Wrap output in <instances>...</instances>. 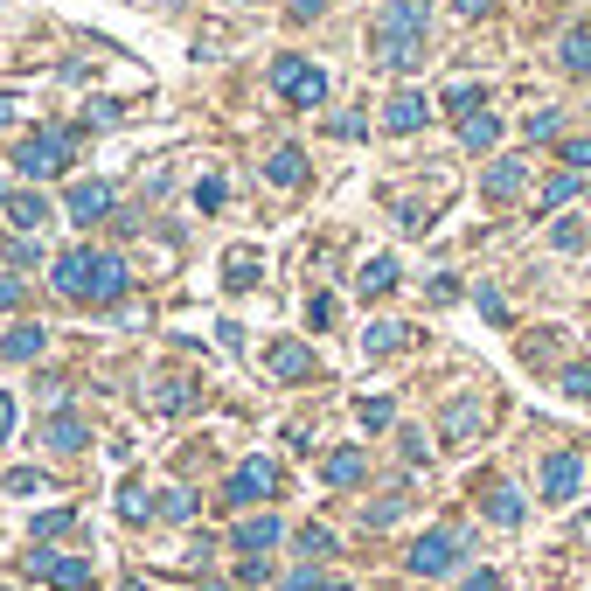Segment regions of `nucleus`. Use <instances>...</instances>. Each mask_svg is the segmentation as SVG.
<instances>
[{
	"mask_svg": "<svg viewBox=\"0 0 591 591\" xmlns=\"http://www.w3.org/2000/svg\"><path fill=\"white\" fill-rule=\"evenodd\" d=\"M49 279H56V293L70 299V306H119V299H126V286H133L126 258H119V251H91V244L63 251Z\"/></svg>",
	"mask_w": 591,
	"mask_h": 591,
	"instance_id": "f257e3e1",
	"label": "nucleus"
},
{
	"mask_svg": "<svg viewBox=\"0 0 591 591\" xmlns=\"http://www.w3.org/2000/svg\"><path fill=\"white\" fill-rule=\"evenodd\" d=\"M425 56V0H397L376 21V63L383 70H418Z\"/></svg>",
	"mask_w": 591,
	"mask_h": 591,
	"instance_id": "f03ea898",
	"label": "nucleus"
},
{
	"mask_svg": "<svg viewBox=\"0 0 591 591\" xmlns=\"http://www.w3.org/2000/svg\"><path fill=\"white\" fill-rule=\"evenodd\" d=\"M70 153H77V140H70V133L42 126V133H28V140L14 147V167H21L28 181H56V174L70 167Z\"/></svg>",
	"mask_w": 591,
	"mask_h": 591,
	"instance_id": "7ed1b4c3",
	"label": "nucleus"
},
{
	"mask_svg": "<svg viewBox=\"0 0 591 591\" xmlns=\"http://www.w3.org/2000/svg\"><path fill=\"white\" fill-rule=\"evenodd\" d=\"M272 91H279L286 105L306 112V105H320V98H327V70H320V63H306V56H279V63H272Z\"/></svg>",
	"mask_w": 591,
	"mask_h": 591,
	"instance_id": "20e7f679",
	"label": "nucleus"
},
{
	"mask_svg": "<svg viewBox=\"0 0 591 591\" xmlns=\"http://www.w3.org/2000/svg\"><path fill=\"white\" fill-rule=\"evenodd\" d=\"M452 557H459V529H425V536L411 543V571H418V578H445Z\"/></svg>",
	"mask_w": 591,
	"mask_h": 591,
	"instance_id": "39448f33",
	"label": "nucleus"
},
{
	"mask_svg": "<svg viewBox=\"0 0 591 591\" xmlns=\"http://www.w3.org/2000/svg\"><path fill=\"white\" fill-rule=\"evenodd\" d=\"M265 494H279V466L272 459H244L237 473H230V487H223V501H265Z\"/></svg>",
	"mask_w": 591,
	"mask_h": 591,
	"instance_id": "423d86ee",
	"label": "nucleus"
},
{
	"mask_svg": "<svg viewBox=\"0 0 591 591\" xmlns=\"http://www.w3.org/2000/svg\"><path fill=\"white\" fill-rule=\"evenodd\" d=\"M543 494H550V501H578V494H585V459H578V452H550Z\"/></svg>",
	"mask_w": 591,
	"mask_h": 591,
	"instance_id": "0eeeda50",
	"label": "nucleus"
},
{
	"mask_svg": "<svg viewBox=\"0 0 591 591\" xmlns=\"http://www.w3.org/2000/svg\"><path fill=\"white\" fill-rule=\"evenodd\" d=\"M63 209H70V223H84V230H91L98 216H112V181H77Z\"/></svg>",
	"mask_w": 591,
	"mask_h": 591,
	"instance_id": "6e6552de",
	"label": "nucleus"
},
{
	"mask_svg": "<svg viewBox=\"0 0 591 591\" xmlns=\"http://www.w3.org/2000/svg\"><path fill=\"white\" fill-rule=\"evenodd\" d=\"M480 188H487V202H515V195L529 188V167H522V160L508 153V160H494V167L480 174Z\"/></svg>",
	"mask_w": 591,
	"mask_h": 591,
	"instance_id": "1a4fd4ad",
	"label": "nucleus"
},
{
	"mask_svg": "<svg viewBox=\"0 0 591 591\" xmlns=\"http://www.w3.org/2000/svg\"><path fill=\"white\" fill-rule=\"evenodd\" d=\"M0 209H7L14 230H42L49 223V195L42 188H14V195H0Z\"/></svg>",
	"mask_w": 591,
	"mask_h": 591,
	"instance_id": "9d476101",
	"label": "nucleus"
},
{
	"mask_svg": "<svg viewBox=\"0 0 591 591\" xmlns=\"http://www.w3.org/2000/svg\"><path fill=\"white\" fill-rule=\"evenodd\" d=\"M425 119H432V105H425L418 91H390V105H383V126H390V133H418Z\"/></svg>",
	"mask_w": 591,
	"mask_h": 591,
	"instance_id": "9b49d317",
	"label": "nucleus"
},
{
	"mask_svg": "<svg viewBox=\"0 0 591 591\" xmlns=\"http://www.w3.org/2000/svg\"><path fill=\"white\" fill-rule=\"evenodd\" d=\"M42 348H49V327H42V320H14V327H7V341H0V355H7V362H35Z\"/></svg>",
	"mask_w": 591,
	"mask_h": 591,
	"instance_id": "f8f14e48",
	"label": "nucleus"
},
{
	"mask_svg": "<svg viewBox=\"0 0 591 591\" xmlns=\"http://www.w3.org/2000/svg\"><path fill=\"white\" fill-rule=\"evenodd\" d=\"M279 536H286L279 515H244V522H237V550H244V557H265Z\"/></svg>",
	"mask_w": 591,
	"mask_h": 591,
	"instance_id": "ddd939ff",
	"label": "nucleus"
},
{
	"mask_svg": "<svg viewBox=\"0 0 591 591\" xmlns=\"http://www.w3.org/2000/svg\"><path fill=\"white\" fill-rule=\"evenodd\" d=\"M327 487H362V473H369V452L362 445H341V452H327Z\"/></svg>",
	"mask_w": 591,
	"mask_h": 591,
	"instance_id": "4468645a",
	"label": "nucleus"
},
{
	"mask_svg": "<svg viewBox=\"0 0 591 591\" xmlns=\"http://www.w3.org/2000/svg\"><path fill=\"white\" fill-rule=\"evenodd\" d=\"M42 439L56 445V452H84V445H91V425H84V418H77V411H56V418H49V432H42Z\"/></svg>",
	"mask_w": 591,
	"mask_h": 591,
	"instance_id": "2eb2a0df",
	"label": "nucleus"
},
{
	"mask_svg": "<svg viewBox=\"0 0 591 591\" xmlns=\"http://www.w3.org/2000/svg\"><path fill=\"white\" fill-rule=\"evenodd\" d=\"M578 195H585V181H578V167H564L557 181H543V195H536V209H543V216H557V209H571Z\"/></svg>",
	"mask_w": 591,
	"mask_h": 591,
	"instance_id": "dca6fc26",
	"label": "nucleus"
},
{
	"mask_svg": "<svg viewBox=\"0 0 591 591\" xmlns=\"http://www.w3.org/2000/svg\"><path fill=\"white\" fill-rule=\"evenodd\" d=\"M480 508H487V522H494V529H515V522H522V494H515L508 480H494Z\"/></svg>",
	"mask_w": 591,
	"mask_h": 591,
	"instance_id": "f3484780",
	"label": "nucleus"
},
{
	"mask_svg": "<svg viewBox=\"0 0 591 591\" xmlns=\"http://www.w3.org/2000/svg\"><path fill=\"white\" fill-rule=\"evenodd\" d=\"M439 432H445L452 445L473 439V432H480V404H473V397H452V404H445V418H439Z\"/></svg>",
	"mask_w": 591,
	"mask_h": 591,
	"instance_id": "a211bd4d",
	"label": "nucleus"
},
{
	"mask_svg": "<svg viewBox=\"0 0 591 591\" xmlns=\"http://www.w3.org/2000/svg\"><path fill=\"white\" fill-rule=\"evenodd\" d=\"M494 140H501V119H494V112H473V119H459V147H466V153H487Z\"/></svg>",
	"mask_w": 591,
	"mask_h": 591,
	"instance_id": "6ab92c4d",
	"label": "nucleus"
},
{
	"mask_svg": "<svg viewBox=\"0 0 591 591\" xmlns=\"http://www.w3.org/2000/svg\"><path fill=\"white\" fill-rule=\"evenodd\" d=\"M272 376H286V383H306V376H313V355H306L299 341H279V348H272Z\"/></svg>",
	"mask_w": 591,
	"mask_h": 591,
	"instance_id": "aec40b11",
	"label": "nucleus"
},
{
	"mask_svg": "<svg viewBox=\"0 0 591 591\" xmlns=\"http://www.w3.org/2000/svg\"><path fill=\"white\" fill-rule=\"evenodd\" d=\"M49 585L56 591H98V564H91V557H63Z\"/></svg>",
	"mask_w": 591,
	"mask_h": 591,
	"instance_id": "412c9836",
	"label": "nucleus"
},
{
	"mask_svg": "<svg viewBox=\"0 0 591 591\" xmlns=\"http://www.w3.org/2000/svg\"><path fill=\"white\" fill-rule=\"evenodd\" d=\"M195 404V383H181V376H167V383H153V411L160 418H181Z\"/></svg>",
	"mask_w": 591,
	"mask_h": 591,
	"instance_id": "4be33fe9",
	"label": "nucleus"
},
{
	"mask_svg": "<svg viewBox=\"0 0 591 591\" xmlns=\"http://www.w3.org/2000/svg\"><path fill=\"white\" fill-rule=\"evenodd\" d=\"M265 181H279V188H299V181H306V153H299V147H279L272 160H265Z\"/></svg>",
	"mask_w": 591,
	"mask_h": 591,
	"instance_id": "5701e85b",
	"label": "nucleus"
},
{
	"mask_svg": "<svg viewBox=\"0 0 591 591\" xmlns=\"http://www.w3.org/2000/svg\"><path fill=\"white\" fill-rule=\"evenodd\" d=\"M404 341H411V327H397V320H376V327L362 334V348H369V355H397Z\"/></svg>",
	"mask_w": 591,
	"mask_h": 591,
	"instance_id": "b1692460",
	"label": "nucleus"
},
{
	"mask_svg": "<svg viewBox=\"0 0 591 591\" xmlns=\"http://www.w3.org/2000/svg\"><path fill=\"white\" fill-rule=\"evenodd\" d=\"M557 56H564V70H571V77H591V28H571Z\"/></svg>",
	"mask_w": 591,
	"mask_h": 591,
	"instance_id": "393cba45",
	"label": "nucleus"
},
{
	"mask_svg": "<svg viewBox=\"0 0 591 591\" xmlns=\"http://www.w3.org/2000/svg\"><path fill=\"white\" fill-rule=\"evenodd\" d=\"M355 286H362V299L390 293V286H397V258H369V265H362V279H355Z\"/></svg>",
	"mask_w": 591,
	"mask_h": 591,
	"instance_id": "a878e982",
	"label": "nucleus"
},
{
	"mask_svg": "<svg viewBox=\"0 0 591 591\" xmlns=\"http://www.w3.org/2000/svg\"><path fill=\"white\" fill-rule=\"evenodd\" d=\"M445 112H452V119H473V112H487V91H480V84H452V91H445Z\"/></svg>",
	"mask_w": 591,
	"mask_h": 591,
	"instance_id": "bb28decb",
	"label": "nucleus"
},
{
	"mask_svg": "<svg viewBox=\"0 0 591 591\" xmlns=\"http://www.w3.org/2000/svg\"><path fill=\"white\" fill-rule=\"evenodd\" d=\"M223 286H230V293L258 286V251H230V265H223Z\"/></svg>",
	"mask_w": 591,
	"mask_h": 591,
	"instance_id": "cd10ccee",
	"label": "nucleus"
},
{
	"mask_svg": "<svg viewBox=\"0 0 591 591\" xmlns=\"http://www.w3.org/2000/svg\"><path fill=\"white\" fill-rule=\"evenodd\" d=\"M153 515H160V522H188V515H195V494H188V487H167V494L153 501Z\"/></svg>",
	"mask_w": 591,
	"mask_h": 591,
	"instance_id": "c85d7f7f",
	"label": "nucleus"
},
{
	"mask_svg": "<svg viewBox=\"0 0 591 591\" xmlns=\"http://www.w3.org/2000/svg\"><path fill=\"white\" fill-rule=\"evenodd\" d=\"M77 529V508H49V515H35V543H56V536H70Z\"/></svg>",
	"mask_w": 591,
	"mask_h": 591,
	"instance_id": "c756f323",
	"label": "nucleus"
},
{
	"mask_svg": "<svg viewBox=\"0 0 591 591\" xmlns=\"http://www.w3.org/2000/svg\"><path fill=\"white\" fill-rule=\"evenodd\" d=\"M355 418H362L369 432H390V425H397V411H390V397H362V404H355Z\"/></svg>",
	"mask_w": 591,
	"mask_h": 591,
	"instance_id": "7c9ffc66",
	"label": "nucleus"
},
{
	"mask_svg": "<svg viewBox=\"0 0 591 591\" xmlns=\"http://www.w3.org/2000/svg\"><path fill=\"white\" fill-rule=\"evenodd\" d=\"M550 244H557L564 258H578V251H585V223H578V216H564V223L550 230Z\"/></svg>",
	"mask_w": 591,
	"mask_h": 591,
	"instance_id": "2f4dec72",
	"label": "nucleus"
},
{
	"mask_svg": "<svg viewBox=\"0 0 591 591\" xmlns=\"http://www.w3.org/2000/svg\"><path fill=\"white\" fill-rule=\"evenodd\" d=\"M147 487H140V480H126V487H119V515H126V522H147Z\"/></svg>",
	"mask_w": 591,
	"mask_h": 591,
	"instance_id": "473e14b6",
	"label": "nucleus"
},
{
	"mask_svg": "<svg viewBox=\"0 0 591 591\" xmlns=\"http://www.w3.org/2000/svg\"><path fill=\"white\" fill-rule=\"evenodd\" d=\"M7 265H14V272L42 265V237H14V244H7Z\"/></svg>",
	"mask_w": 591,
	"mask_h": 591,
	"instance_id": "72a5a7b5",
	"label": "nucleus"
},
{
	"mask_svg": "<svg viewBox=\"0 0 591 591\" xmlns=\"http://www.w3.org/2000/svg\"><path fill=\"white\" fill-rule=\"evenodd\" d=\"M299 550H306V564L313 557H334V529H299Z\"/></svg>",
	"mask_w": 591,
	"mask_h": 591,
	"instance_id": "f704fd0d",
	"label": "nucleus"
},
{
	"mask_svg": "<svg viewBox=\"0 0 591 591\" xmlns=\"http://www.w3.org/2000/svg\"><path fill=\"white\" fill-rule=\"evenodd\" d=\"M223 195H230V188H223L216 174H209V181H195V209H209V216H216V209H223Z\"/></svg>",
	"mask_w": 591,
	"mask_h": 591,
	"instance_id": "c9c22d12",
	"label": "nucleus"
},
{
	"mask_svg": "<svg viewBox=\"0 0 591 591\" xmlns=\"http://www.w3.org/2000/svg\"><path fill=\"white\" fill-rule=\"evenodd\" d=\"M56 564H63V557H56L49 543H35V557H28V578H42V585H49V578H56Z\"/></svg>",
	"mask_w": 591,
	"mask_h": 591,
	"instance_id": "e433bc0d",
	"label": "nucleus"
},
{
	"mask_svg": "<svg viewBox=\"0 0 591 591\" xmlns=\"http://www.w3.org/2000/svg\"><path fill=\"white\" fill-rule=\"evenodd\" d=\"M564 397H591V362H571V369H564Z\"/></svg>",
	"mask_w": 591,
	"mask_h": 591,
	"instance_id": "4c0bfd02",
	"label": "nucleus"
},
{
	"mask_svg": "<svg viewBox=\"0 0 591 591\" xmlns=\"http://www.w3.org/2000/svg\"><path fill=\"white\" fill-rule=\"evenodd\" d=\"M397 515H404V494H383V501H376V508H369V522H376V529H390V522H397Z\"/></svg>",
	"mask_w": 591,
	"mask_h": 591,
	"instance_id": "58836bf2",
	"label": "nucleus"
},
{
	"mask_svg": "<svg viewBox=\"0 0 591 591\" xmlns=\"http://www.w3.org/2000/svg\"><path fill=\"white\" fill-rule=\"evenodd\" d=\"M306 327H334V299H327V293L306 299Z\"/></svg>",
	"mask_w": 591,
	"mask_h": 591,
	"instance_id": "ea45409f",
	"label": "nucleus"
},
{
	"mask_svg": "<svg viewBox=\"0 0 591 591\" xmlns=\"http://www.w3.org/2000/svg\"><path fill=\"white\" fill-rule=\"evenodd\" d=\"M35 487H42L35 466H14V473H7V494H35Z\"/></svg>",
	"mask_w": 591,
	"mask_h": 591,
	"instance_id": "a19ab883",
	"label": "nucleus"
},
{
	"mask_svg": "<svg viewBox=\"0 0 591 591\" xmlns=\"http://www.w3.org/2000/svg\"><path fill=\"white\" fill-rule=\"evenodd\" d=\"M265 578H272L265 557H244V564H237V585H265Z\"/></svg>",
	"mask_w": 591,
	"mask_h": 591,
	"instance_id": "79ce46f5",
	"label": "nucleus"
},
{
	"mask_svg": "<svg viewBox=\"0 0 591 591\" xmlns=\"http://www.w3.org/2000/svg\"><path fill=\"white\" fill-rule=\"evenodd\" d=\"M557 126H564L557 112H536V119H529V140H557Z\"/></svg>",
	"mask_w": 591,
	"mask_h": 591,
	"instance_id": "37998d69",
	"label": "nucleus"
},
{
	"mask_svg": "<svg viewBox=\"0 0 591 591\" xmlns=\"http://www.w3.org/2000/svg\"><path fill=\"white\" fill-rule=\"evenodd\" d=\"M480 313H487V320H494V327H501V320H508V306H501V293H494V286H480Z\"/></svg>",
	"mask_w": 591,
	"mask_h": 591,
	"instance_id": "c03bdc74",
	"label": "nucleus"
},
{
	"mask_svg": "<svg viewBox=\"0 0 591 591\" xmlns=\"http://www.w3.org/2000/svg\"><path fill=\"white\" fill-rule=\"evenodd\" d=\"M397 445H404V459H411V466H425V432H397Z\"/></svg>",
	"mask_w": 591,
	"mask_h": 591,
	"instance_id": "a18cd8bd",
	"label": "nucleus"
},
{
	"mask_svg": "<svg viewBox=\"0 0 591 591\" xmlns=\"http://www.w3.org/2000/svg\"><path fill=\"white\" fill-rule=\"evenodd\" d=\"M112 119H119V105H112V98H98V105L84 112V126H112Z\"/></svg>",
	"mask_w": 591,
	"mask_h": 591,
	"instance_id": "49530a36",
	"label": "nucleus"
},
{
	"mask_svg": "<svg viewBox=\"0 0 591 591\" xmlns=\"http://www.w3.org/2000/svg\"><path fill=\"white\" fill-rule=\"evenodd\" d=\"M334 133H341V140H362L369 126H362V112H341V119H334Z\"/></svg>",
	"mask_w": 591,
	"mask_h": 591,
	"instance_id": "de8ad7c7",
	"label": "nucleus"
},
{
	"mask_svg": "<svg viewBox=\"0 0 591 591\" xmlns=\"http://www.w3.org/2000/svg\"><path fill=\"white\" fill-rule=\"evenodd\" d=\"M320 585H327V578H320L313 564H306V571H293V578H286V591H320Z\"/></svg>",
	"mask_w": 591,
	"mask_h": 591,
	"instance_id": "09e8293b",
	"label": "nucleus"
},
{
	"mask_svg": "<svg viewBox=\"0 0 591 591\" xmlns=\"http://www.w3.org/2000/svg\"><path fill=\"white\" fill-rule=\"evenodd\" d=\"M564 167H578V174H585V167H591V140H571V147H564Z\"/></svg>",
	"mask_w": 591,
	"mask_h": 591,
	"instance_id": "8fccbe9b",
	"label": "nucleus"
},
{
	"mask_svg": "<svg viewBox=\"0 0 591 591\" xmlns=\"http://www.w3.org/2000/svg\"><path fill=\"white\" fill-rule=\"evenodd\" d=\"M21 293H28V286H21V279L7 272V279H0V313H7V306H21Z\"/></svg>",
	"mask_w": 591,
	"mask_h": 591,
	"instance_id": "3c124183",
	"label": "nucleus"
},
{
	"mask_svg": "<svg viewBox=\"0 0 591 591\" xmlns=\"http://www.w3.org/2000/svg\"><path fill=\"white\" fill-rule=\"evenodd\" d=\"M459 591H501V571H473V578H466Z\"/></svg>",
	"mask_w": 591,
	"mask_h": 591,
	"instance_id": "603ef678",
	"label": "nucleus"
},
{
	"mask_svg": "<svg viewBox=\"0 0 591 591\" xmlns=\"http://www.w3.org/2000/svg\"><path fill=\"white\" fill-rule=\"evenodd\" d=\"M432 299H439V306H445V299H459V279H452V272H439V279H432Z\"/></svg>",
	"mask_w": 591,
	"mask_h": 591,
	"instance_id": "864d4df0",
	"label": "nucleus"
},
{
	"mask_svg": "<svg viewBox=\"0 0 591 591\" xmlns=\"http://www.w3.org/2000/svg\"><path fill=\"white\" fill-rule=\"evenodd\" d=\"M327 14V0H293V21H320Z\"/></svg>",
	"mask_w": 591,
	"mask_h": 591,
	"instance_id": "5fc2aeb1",
	"label": "nucleus"
},
{
	"mask_svg": "<svg viewBox=\"0 0 591 591\" xmlns=\"http://www.w3.org/2000/svg\"><path fill=\"white\" fill-rule=\"evenodd\" d=\"M452 7H459L466 21H480V14H494V0H452Z\"/></svg>",
	"mask_w": 591,
	"mask_h": 591,
	"instance_id": "6e6d98bb",
	"label": "nucleus"
},
{
	"mask_svg": "<svg viewBox=\"0 0 591 591\" xmlns=\"http://www.w3.org/2000/svg\"><path fill=\"white\" fill-rule=\"evenodd\" d=\"M7 432H14V397L0 390V445H7Z\"/></svg>",
	"mask_w": 591,
	"mask_h": 591,
	"instance_id": "4d7b16f0",
	"label": "nucleus"
},
{
	"mask_svg": "<svg viewBox=\"0 0 591 591\" xmlns=\"http://www.w3.org/2000/svg\"><path fill=\"white\" fill-rule=\"evenodd\" d=\"M21 119V98H0V126H14Z\"/></svg>",
	"mask_w": 591,
	"mask_h": 591,
	"instance_id": "13d9d810",
	"label": "nucleus"
},
{
	"mask_svg": "<svg viewBox=\"0 0 591 591\" xmlns=\"http://www.w3.org/2000/svg\"><path fill=\"white\" fill-rule=\"evenodd\" d=\"M320 591H348V585H341V578H327V585H320Z\"/></svg>",
	"mask_w": 591,
	"mask_h": 591,
	"instance_id": "bf43d9fd",
	"label": "nucleus"
},
{
	"mask_svg": "<svg viewBox=\"0 0 591 591\" xmlns=\"http://www.w3.org/2000/svg\"><path fill=\"white\" fill-rule=\"evenodd\" d=\"M202 591H230V585H202Z\"/></svg>",
	"mask_w": 591,
	"mask_h": 591,
	"instance_id": "052dcab7",
	"label": "nucleus"
},
{
	"mask_svg": "<svg viewBox=\"0 0 591 591\" xmlns=\"http://www.w3.org/2000/svg\"><path fill=\"white\" fill-rule=\"evenodd\" d=\"M126 591H147V585H126Z\"/></svg>",
	"mask_w": 591,
	"mask_h": 591,
	"instance_id": "680f3d73",
	"label": "nucleus"
}]
</instances>
